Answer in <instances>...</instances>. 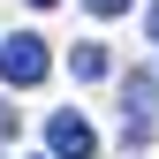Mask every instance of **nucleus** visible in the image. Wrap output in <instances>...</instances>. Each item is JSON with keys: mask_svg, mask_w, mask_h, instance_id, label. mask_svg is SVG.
<instances>
[{"mask_svg": "<svg viewBox=\"0 0 159 159\" xmlns=\"http://www.w3.org/2000/svg\"><path fill=\"white\" fill-rule=\"evenodd\" d=\"M46 68H53V53H46V38H38V30H15L8 46H0V76H8L15 91L46 84Z\"/></svg>", "mask_w": 159, "mask_h": 159, "instance_id": "nucleus-1", "label": "nucleus"}, {"mask_svg": "<svg viewBox=\"0 0 159 159\" xmlns=\"http://www.w3.org/2000/svg\"><path fill=\"white\" fill-rule=\"evenodd\" d=\"M46 144H53V159H98V129L84 121V114H53Z\"/></svg>", "mask_w": 159, "mask_h": 159, "instance_id": "nucleus-3", "label": "nucleus"}, {"mask_svg": "<svg viewBox=\"0 0 159 159\" xmlns=\"http://www.w3.org/2000/svg\"><path fill=\"white\" fill-rule=\"evenodd\" d=\"M152 114H159V76H152V68H136L129 84H121V129H129V144L152 129Z\"/></svg>", "mask_w": 159, "mask_h": 159, "instance_id": "nucleus-2", "label": "nucleus"}, {"mask_svg": "<svg viewBox=\"0 0 159 159\" xmlns=\"http://www.w3.org/2000/svg\"><path fill=\"white\" fill-rule=\"evenodd\" d=\"M68 68H76V84H98V76H106V46H76Z\"/></svg>", "mask_w": 159, "mask_h": 159, "instance_id": "nucleus-4", "label": "nucleus"}, {"mask_svg": "<svg viewBox=\"0 0 159 159\" xmlns=\"http://www.w3.org/2000/svg\"><path fill=\"white\" fill-rule=\"evenodd\" d=\"M8 136H15V106H0V144H8Z\"/></svg>", "mask_w": 159, "mask_h": 159, "instance_id": "nucleus-6", "label": "nucleus"}, {"mask_svg": "<svg viewBox=\"0 0 159 159\" xmlns=\"http://www.w3.org/2000/svg\"><path fill=\"white\" fill-rule=\"evenodd\" d=\"M84 8H91V15H129L136 0H84Z\"/></svg>", "mask_w": 159, "mask_h": 159, "instance_id": "nucleus-5", "label": "nucleus"}, {"mask_svg": "<svg viewBox=\"0 0 159 159\" xmlns=\"http://www.w3.org/2000/svg\"><path fill=\"white\" fill-rule=\"evenodd\" d=\"M30 8H53V0H30Z\"/></svg>", "mask_w": 159, "mask_h": 159, "instance_id": "nucleus-8", "label": "nucleus"}, {"mask_svg": "<svg viewBox=\"0 0 159 159\" xmlns=\"http://www.w3.org/2000/svg\"><path fill=\"white\" fill-rule=\"evenodd\" d=\"M144 30H152V46H159V8H144Z\"/></svg>", "mask_w": 159, "mask_h": 159, "instance_id": "nucleus-7", "label": "nucleus"}]
</instances>
